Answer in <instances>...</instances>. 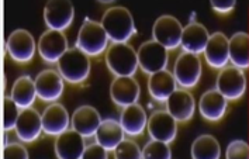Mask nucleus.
Masks as SVG:
<instances>
[{"instance_id":"obj_1","label":"nucleus","mask_w":249,"mask_h":159,"mask_svg":"<svg viewBox=\"0 0 249 159\" xmlns=\"http://www.w3.org/2000/svg\"><path fill=\"white\" fill-rule=\"evenodd\" d=\"M100 23L105 27L111 44H128V41L137 34L132 14L123 6L107 9Z\"/></svg>"},{"instance_id":"obj_2","label":"nucleus","mask_w":249,"mask_h":159,"mask_svg":"<svg viewBox=\"0 0 249 159\" xmlns=\"http://www.w3.org/2000/svg\"><path fill=\"white\" fill-rule=\"evenodd\" d=\"M110 38L102 23L90 18H85L80 26L76 38V48L85 53L89 58L99 56L108 50Z\"/></svg>"},{"instance_id":"obj_3","label":"nucleus","mask_w":249,"mask_h":159,"mask_svg":"<svg viewBox=\"0 0 249 159\" xmlns=\"http://www.w3.org/2000/svg\"><path fill=\"white\" fill-rule=\"evenodd\" d=\"M106 65L116 78L134 76L138 69V55L130 44H111L106 51Z\"/></svg>"},{"instance_id":"obj_4","label":"nucleus","mask_w":249,"mask_h":159,"mask_svg":"<svg viewBox=\"0 0 249 159\" xmlns=\"http://www.w3.org/2000/svg\"><path fill=\"white\" fill-rule=\"evenodd\" d=\"M58 72L71 85L83 83L90 75V58L76 47L69 48L56 64Z\"/></svg>"},{"instance_id":"obj_5","label":"nucleus","mask_w":249,"mask_h":159,"mask_svg":"<svg viewBox=\"0 0 249 159\" xmlns=\"http://www.w3.org/2000/svg\"><path fill=\"white\" fill-rule=\"evenodd\" d=\"M138 65L146 75H154L165 71L169 62V51L154 40L145 41L140 45L138 51Z\"/></svg>"},{"instance_id":"obj_6","label":"nucleus","mask_w":249,"mask_h":159,"mask_svg":"<svg viewBox=\"0 0 249 159\" xmlns=\"http://www.w3.org/2000/svg\"><path fill=\"white\" fill-rule=\"evenodd\" d=\"M215 89L230 102L239 100L247 92V76L239 68L228 65L217 75Z\"/></svg>"},{"instance_id":"obj_7","label":"nucleus","mask_w":249,"mask_h":159,"mask_svg":"<svg viewBox=\"0 0 249 159\" xmlns=\"http://www.w3.org/2000/svg\"><path fill=\"white\" fill-rule=\"evenodd\" d=\"M182 23L171 14H163L158 17L152 27V37L154 41L163 45L168 51L176 50L182 45V35H183Z\"/></svg>"},{"instance_id":"obj_8","label":"nucleus","mask_w":249,"mask_h":159,"mask_svg":"<svg viewBox=\"0 0 249 159\" xmlns=\"http://www.w3.org/2000/svg\"><path fill=\"white\" fill-rule=\"evenodd\" d=\"M201 61L198 55L189 53H182L175 62L173 76L178 85L182 89H193L196 88L198 80L201 78Z\"/></svg>"},{"instance_id":"obj_9","label":"nucleus","mask_w":249,"mask_h":159,"mask_svg":"<svg viewBox=\"0 0 249 159\" xmlns=\"http://www.w3.org/2000/svg\"><path fill=\"white\" fill-rule=\"evenodd\" d=\"M38 48L36 45V40L33 34L24 28L14 30L6 41V51L9 53V56L17 64L31 62Z\"/></svg>"},{"instance_id":"obj_10","label":"nucleus","mask_w":249,"mask_h":159,"mask_svg":"<svg viewBox=\"0 0 249 159\" xmlns=\"http://www.w3.org/2000/svg\"><path fill=\"white\" fill-rule=\"evenodd\" d=\"M75 20V7L68 0H53L44 7V21L48 30L65 31Z\"/></svg>"},{"instance_id":"obj_11","label":"nucleus","mask_w":249,"mask_h":159,"mask_svg":"<svg viewBox=\"0 0 249 159\" xmlns=\"http://www.w3.org/2000/svg\"><path fill=\"white\" fill-rule=\"evenodd\" d=\"M146 130L152 140L171 144L178 135V121L166 110H157L149 116Z\"/></svg>"},{"instance_id":"obj_12","label":"nucleus","mask_w":249,"mask_h":159,"mask_svg":"<svg viewBox=\"0 0 249 159\" xmlns=\"http://www.w3.org/2000/svg\"><path fill=\"white\" fill-rule=\"evenodd\" d=\"M38 53L44 62L47 64H58L59 59L69 50L68 40L62 31L47 30L42 33L38 40Z\"/></svg>"},{"instance_id":"obj_13","label":"nucleus","mask_w":249,"mask_h":159,"mask_svg":"<svg viewBox=\"0 0 249 159\" xmlns=\"http://www.w3.org/2000/svg\"><path fill=\"white\" fill-rule=\"evenodd\" d=\"M36 88L39 100L45 103H55L64 93V78L56 69H44L36 78Z\"/></svg>"},{"instance_id":"obj_14","label":"nucleus","mask_w":249,"mask_h":159,"mask_svg":"<svg viewBox=\"0 0 249 159\" xmlns=\"http://www.w3.org/2000/svg\"><path fill=\"white\" fill-rule=\"evenodd\" d=\"M141 96V86L134 76L114 78L110 85V97L118 107H128L138 103Z\"/></svg>"},{"instance_id":"obj_15","label":"nucleus","mask_w":249,"mask_h":159,"mask_svg":"<svg viewBox=\"0 0 249 159\" xmlns=\"http://www.w3.org/2000/svg\"><path fill=\"white\" fill-rule=\"evenodd\" d=\"M42 130L50 137H59L61 134L69 130L71 117L64 105L61 103H51L44 108L42 114Z\"/></svg>"},{"instance_id":"obj_16","label":"nucleus","mask_w":249,"mask_h":159,"mask_svg":"<svg viewBox=\"0 0 249 159\" xmlns=\"http://www.w3.org/2000/svg\"><path fill=\"white\" fill-rule=\"evenodd\" d=\"M166 111L178 123L190 121L196 111L195 96L187 89H176V92H173V94L166 100Z\"/></svg>"},{"instance_id":"obj_17","label":"nucleus","mask_w":249,"mask_h":159,"mask_svg":"<svg viewBox=\"0 0 249 159\" xmlns=\"http://www.w3.org/2000/svg\"><path fill=\"white\" fill-rule=\"evenodd\" d=\"M203 55L206 58L207 65L213 69L221 71L225 67H228V61H230V40H228V37L221 31L213 33Z\"/></svg>"},{"instance_id":"obj_18","label":"nucleus","mask_w":249,"mask_h":159,"mask_svg":"<svg viewBox=\"0 0 249 159\" xmlns=\"http://www.w3.org/2000/svg\"><path fill=\"white\" fill-rule=\"evenodd\" d=\"M102 116L100 113L93 106L85 105V106H79L71 119V125L72 130H75L83 138H90L93 135H96L100 124H102Z\"/></svg>"},{"instance_id":"obj_19","label":"nucleus","mask_w":249,"mask_h":159,"mask_svg":"<svg viewBox=\"0 0 249 159\" xmlns=\"http://www.w3.org/2000/svg\"><path fill=\"white\" fill-rule=\"evenodd\" d=\"M41 133H44V130H42V119L38 111L33 107L21 110L16 125L17 138L21 142L31 144L38 140Z\"/></svg>"},{"instance_id":"obj_20","label":"nucleus","mask_w":249,"mask_h":159,"mask_svg":"<svg viewBox=\"0 0 249 159\" xmlns=\"http://www.w3.org/2000/svg\"><path fill=\"white\" fill-rule=\"evenodd\" d=\"M53 149L58 159H82L86 149L85 138L75 130L69 128L68 131L56 137Z\"/></svg>"},{"instance_id":"obj_21","label":"nucleus","mask_w":249,"mask_h":159,"mask_svg":"<svg viewBox=\"0 0 249 159\" xmlns=\"http://www.w3.org/2000/svg\"><path fill=\"white\" fill-rule=\"evenodd\" d=\"M228 100L217 89H210L201 94L198 102V111L203 119L210 123H217L227 113Z\"/></svg>"},{"instance_id":"obj_22","label":"nucleus","mask_w":249,"mask_h":159,"mask_svg":"<svg viewBox=\"0 0 249 159\" xmlns=\"http://www.w3.org/2000/svg\"><path fill=\"white\" fill-rule=\"evenodd\" d=\"M210 35L209 30L201 23H189L183 28L180 47L183 48V53H195V55L204 53Z\"/></svg>"},{"instance_id":"obj_23","label":"nucleus","mask_w":249,"mask_h":159,"mask_svg":"<svg viewBox=\"0 0 249 159\" xmlns=\"http://www.w3.org/2000/svg\"><path fill=\"white\" fill-rule=\"evenodd\" d=\"M120 124L128 137L142 135L148 125V116L144 107L140 103H135L128 107H124L120 114Z\"/></svg>"},{"instance_id":"obj_24","label":"nucleus","mask_w":249,"mask_h":159,"mask_svg":"<svg viewBox=\"0 0 249 159\" xmlns=\"http://www.w3.org/2000/svg\"><path fill=\"white\" fill-rule=\"evenodd\" d=\"M178 89V82L175 79L173 73L169 71H160L149 76L148 79V93L149 96L160 103H166L173 92Z\"/></svg>"},{"instance_id":"obj_25","label":"nucleus","mask_w":249,"mask_h":159,"mask_svg":"<svg viewBox=\"0 0 249 159\" xmlns=\"http://www.w3.org/2000/svg\"><path fill=\"white\" fill-rule=\"evenodd\" d=\"M96 142L102 145L106 151H116L117 148L125 138V133L120 124V121L114 119H105L102 121L97 133H96Z\"/></svg>"},{"instance_id":"obj_26","label":"nucleus","mask_w":249,"mask_h":159,"mask_svg":"<svg viewBox=\"0 0 249 159\" xmlns=\"http://www.w3.org/2000/svg\"><path fill=\"white\" fill-rule=\"evenodd\" d=\"M10 97L13 102L20 107V110H26L33 107L37 96V88H36V80H33L28 75H23L18 79L14 80L12 86Z\"/></svg>"},{"instance_id":"obj_27","label":"nucleus","mask_w":249,"mask_h":159,"mask_svg":"<svg viewBox=\"0 0 249 159\" xmlns=\"http://www.w3.org/2000/svg\"><path fill=\"white\" fill-rule=\"evenodd\" d=\"M230 61L232 67L249 69V35L238 31L230 38Z\"/></svg>"},{"instance_id":"obj_28","label":"nucleus","mask_w":249,"mask_h":159,"mask_svg":"<svg viewBox=\"0 0 249 159\" xmlns=\"http://www.w3.org/2000/svg\"><path fill=\"white\" fill-rule=\"evenodd\" d=\"M190 155L192 159H220L221 146L215 137L210 134H201L193 141Z\"/></svg>"},{"instance_id":"obj_29","label":"nucleus","mask_w":249,"mask_h":159,"mask_svg":"<svg viewBox=\"0 0 249 159\" xmlns=\"http://www.w3.org/2000/svg\"><path fill=\"white\" fill-rule=\"evenodd\" d=\"M20 113H21V110L14 103L13 99L10 96H4L3 97V121H4L3 128L6 133L16 130Z\"/></svg>"},{"instance_id":"obj_30","label":"nucleus","mask_w":249,"mask_h":159,"mask_svg":"<svg viewBox=\"0 0 249 159\" xmlns=\"http://www.w3.org/2000/svg\"><path fill=\"white\" fill-rule=\"evenodd\" d=\"M142 159H172L169 144L151 140L142 148Z\"/></svg>"},{"instance_id":"obj_31","label":"nucleus","mask_w":249,"mask_h":159,"mask_svg":"<svg viewBox=\"0 0 249 159\" xmlns=\"http://www.w3.org/2000/svg\"><path fill=\"white\" fill-rule=\"evenodd\" d=\"M114 159H142V148L132 140H124L116 148Z\"/></svg>"},{"instance_id":"obj_32","label":"nucleus","mask_w":249,"mask_h":159,"mask_svg":"<svg viewBox=\"0 0 249 159\" xmlns=\"http://www.w3.org/2000/svg\"><path fill=\"white\" fill-rule=\"evenodd\" d=\"M225 159H249L248 142L244 140L231 141L225 151Z\"/></svg>"},{"instance_id":"obj_33","label":"nucleus","mask_w":249,"mask_h":159,"mask_svg":"<svg viewBox=\"0 0 249 159\" xmlns=\"http://www.w3.org/2000/svg\"><path fill=\"white\" fill-rule=\"evenodd\" d=\"M3 159H30V155L23 144L10 142V144H6L3 149Z\"/></svg>"},{"instance_id":"obj_34","label":"nucleus","mask_w":249,"mask_h":159,"mask_svg":"<svg viewBox=\"0 0 249 159\" xmlns=\"http://www.w3.org/2000/svg\"><path fill=\"white\" fill-rule=\"evenodd\" d=\"M82 159H108V151H106L103 146L94 142L86 145Z\"/></svg>"},{"instance_id":"obj_35","label":"nucleus","mask_w":249,"mask_h":159,"mask_svg":"<svg viewBox=\"0 0 249 159\" xmlns=\"http://www.w3.org/2000/svg\"><path fill=\"white\" fill-rule=\"evenodd\" d=\"M211 9L218 14H228L231 13L236 6L235 0H228V1H217L213 0L210 3Z\"/></svg>"}]
</instances>
